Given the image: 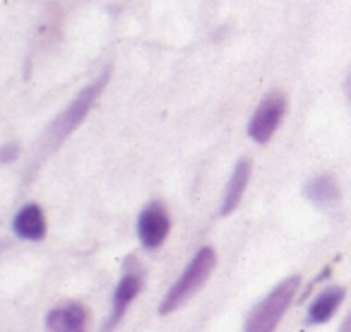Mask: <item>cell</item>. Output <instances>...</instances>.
<instances>
[{
	"mask_svg": "<svg viewBox=\"0 0 351 332\" xmlns=\"http://www.w3.org/2000/svg\"><path fill=\"white\" fill-rule=\"evenodd\" d=\"M108 78H111V73L104 70V73L99 75V80H94L92 84H87V87H84L82 92H80L77 97L68 104V108H65L60 116L53 118V123L46 128V135H44L46 150H56V147H60L70 137V132L77 130V126L87 118V113L92 111V106L97 104V99L101 97L104 87L108 84Z\"/></svg>",
	"mask_w": 351,
	"mask_h": 332,
	"instance_id": "cell-1",
	"label": "cell"
},
{
	"mask_svg": "<svg viewBox=\"0 0 351 332\" xmlns=\"http://www.w3.org/2000/svg\"><path fill=\"white\" fill-rule=\"evenodd\" d=\"M217 265V253L215 248L205 246L195 253V258L188 263V268L183 270V274L173 282V287L166 292V296L161 298V306H159V316H169L173 313L176 308H181L188 298H193L202 287L205 282L210 279L212 270Z\"/></svg>",
	"mask_w": 351,
	"mask_h": 332,
	"instance_id": "cell-2",
	"label": "cell"
},
{
	"mask_svg": "<svg viewBox=\"0 0 351 332\" xmlns=\"http://www.w3.org/2000/svg\"><path fill=\"white\" fill-rule=\"evenodd\" d=\"M301 287V274H291V277L282 279L253 311L245 316L243 332H274L279 320L284 318L287 308L296 298V292Z\"/></svg>",
	"mask_w": 351,
	"mask_h": 332,
	"instance_id": "cell-3",
	"label": "cell"
},
{
	"mask_svg": "<svg viewBox=\"0 0 351 332\" xmlns=\"http://www.w3.org/2000/svg\"><path fill=\"white\" fill-rule=\"evenodd\" d=\"M284 113H287V99H284V94H269V97H265L248 123L250 140H255L258 145H265V142L272 140Z\"/></svg>",
	"mask_w": 351,
	"mask_h": 332,
	"instance_id": "cell-4",
	"label": "cell"
},
{
	"mask_svg": "<svg viewBox=\"0 0 351 332\" xmlns=\"http://www.w3.org/2000/svg\"><path fill=\"white\" fill-rule=\"evenodd\" d=\"M142 284H145V274H142V270L132 268V263L128 265V270L123 272L121 282L116 284V292H113V306H111V316H108V320L104 322L101 332H113L118 325H121L123 316L128 313V308H130V303L137 298V294L142 292Z\"/></svg>",
	"mask_w": 351,
	"mask_h": 332,
	"instance_id": "cell-5",
	"label": "cell"
},
{
	"mask_svg": "<svg viewBox=\"0 0 351 332\" xmlns=\"http://www.w3.org/2000/svg\"><path fill=\"white\" fill-rule=\"evenodd\" d=\"M171 231V217L164 202H149L137 217V239L147 250H156Z\"/></svg>",
	"mask_w": 351,
	"mask_h": 332,
	"instance_id": "cell-6",
	"label": "cell"
},
{
	"mask_svg": "<svg viewBox=\"0 0 351 332\" xmlns=\"http://www.w3.org/2000/svg\"><path fill=\"white\" fill-rule=\"evenodd\" d=\"M303 195L320 210H335L341 202L339 183H337V178L332 174H320V176L311 178L306 183V188H303Z\"/></svg>",
	"mask_w": 351,
	"mask_h": 332,
	"instance_id": "cell-7",
	"label": "cell"
},
{
	"mask_svg": "<svg viewBox=\"0 0 351 332\" xmlns=\"http://www.w3.org/2000/svg\"><path fill=\"white\" fill-rule=\"evenodd\" d=\"M87 318L89 313L82 303H68L46 316V327L49 332H87Z\"/></svg>",
	"mask_w": 351,
	"mask_h": 332,
	"instance_id": "cell-8",
	"label": "cell"
},
{
	"mask_svg": "<svg viewBox=\"0 0 351 332\" xmlns=\"http://www.w3.org/2000/svg\"><path fill=\"white\" fill-rule=\"evenodd\" d=\"M250 169H253L250 159H239V164L234 166L229 183H226L224 200H221V217H229L231 212L239 207V202L243 200L245 188H248V183H250Z\"/></svg>",
	"mask_w": 351,
	"mask_h": 332,
	"instance_id": "cell-9",
	"label": "cell"
},
{
	"mask_svg": "<svg viewBox=\"0 0 351 332\" xmlns=\"http://www.w3.org/2000/svg\"><path fill=\"white\" fill-rule=\"evenodd\" d=\"M12 229L25 241H41L46 236V217L36 202L25 205L12 220Z\"/></svg>",
	"mask_w": 351,
	"mask_h": 332,
	"instance_id": "cell-10",
	"label": "cell"
},
{
	"mask_svg": "<svg viewBox=\"0 0 351 332\" xmlns=\"http://www.w3.org/2000/svg\"><path fill=\"white\" fill-rule=\"evenodd\" d=\"M344 296H346L344 287H327L325 292H320L315 296V301L311 303V308H308V322H311V325H322V322H327L335 316L339 303L344 301Z\"/></svg>",
	"mask_w": 351,
	"mask_h": 332,
	"instance_id": "cell-11",
	"label": "cell"
},
{
	"mask_svg": "<svg viewBox=\"0 0 351 332\" xmlns=\"http://www.w3.org/2000/svg\"><path fill=\"white\" fill-rule=\"evenodd\" d=\"M17 154H20V150H17L15 142H8V145L3 147V152H0V161H3V164H12V161L17 159Z\"/></svg>",
	"mask_w": 351,
	"mask_h": 332,
	"instance_id": "cell-12",
	"label": "cell"
},
{
	"mask_svg": "<svg viewBox=\"0 0 351 332\" xmlns=\"http://www.w3.org/2000/svg\"><path fill=\"white\" fill-rule=\"evenodd\" d=\"M339 332H351V313L344 318V322L339 325Z\"/></svg>",
	"mask_w": 351,
	"mask_h": 332,
	"instance_id": "cell-13",
	"label": "cell"
},
{
	"mask_svg": "<svg viewBox=\"0 0 351 332\" xmlns=\"http://www.w3.org/2000/svg\"><path fill=\"white\" fill-rule=\"evenodd\" d=\"M346 94H349V99H351V75H349V80H346Z\"/></svg>",
	"mask_w": 351,
	"mask_h": 332,
	"instance_id": "cell-14",
	"label": "cell"
}]
</instances>
